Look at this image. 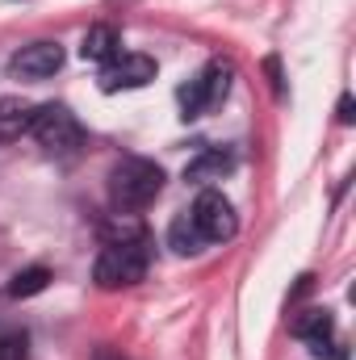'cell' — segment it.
I'll return each mask as SVG.
<instances>
[{
	"label": "cell",
	"mask_w": 356,
	"mask_h": 360,
	"mask_svg": "<svg viewBox=\"0 0 356 360\" xmlns=\"http://www.w3.org/2000/svg\"><path fill=\"white\" fill-rule=\"evenodd\" d=\"M160 193H164V168L155 160L130 155V160L113 164V172H109V201H113L117 214H139Z\"/></svg>",
	"instance_id": "6da1fadb"
},
{
	"label": "cell",
	"mask_w": 356,
	"mask_h": 360,
	"mask_svg": "<svg viewBox=\"0 0 356 360\" xmlns=\"http://www.w3.org/2000/svg\"><path fill=\"white\" fill-rule=\"evenodd\" d=\"M147 264H151V252H147V235H143V239H126V243H105L92 276L101 289H126L147 276Z\"/></svg>",
	"instance_id": "7a4b0ae2"
},
{
	"label": "cell",
	"mask_w": 356,
	"mask_h": 360,
	"mask_svg": "<svg viewBox=\"0 0 356 360\" xmlns=\"http://www.w3.org/2000/svg\"><path fill=\"white\" fill-rule=\"evenodd\" d=\"M30 134L51 151V155H72L76 147H80V122H76V113L68 109V105H42V109H34V117H30Z\"/></svg>",
	"instance_id": "3957f363"
},
{
	"label": "cell",
	"mask_w": 356,
	"mask_h": 360,
	"mask_svg": "<svg viewBox=\"0 0 356 360\" xmlns=\"http://www.w3.org/2000/svg\"><path fill=\"white\" fill-rule=\"evenodd\" d=\"M189 218H193V226H197L201 243H227V239H235V231H239L235 205H231L218 188H205V193L193 201Z\"/></svg>",
	"instance_id": "277c9868"
},
{
	"label": "cell",
	"mask_w": 356,
	"mask_h": 360,
	"mask_svg": "<svg viewBox=\"0 0 356 360\" xmlns=\"http://www.w3.org/2000/svg\"><path fill=\"white\" fill-rule=\"evenodd\" d=\"M231 89V68L227 63H210L201 76H193L184 89H180V109H184V117H197V113H205V109H214L222 96Z\"/></svg>",
	"instance_id": "5b68a950"
},
{
	"label": "cell",
	"mask_w": 356,
	"mask_h": 360,
	"mask_svg": "<svg viewBox=\"0 0 356 360\" xmlns=\"http://www.w3.org/2000/svg\"><path fill=\"white\" fill-rule=\"evenodd\" d=\"M160 63L151 55H117L101 68V92H126V89H147L155 80Z\"/></svg>",
	"instance_id": "8992f818"
},
{
	"label": "cell",
	"mask_w": 356,
	"mask_h": 360,
	"mask_svg": "<svg viewBox=\"0 0 356 360\" xmlns=\"http://www.w3.org/2000/svg\"><path fill=\"white\" fill-rule=\"evenodd\" d=\"M63 68V46L59 42H30L13 55V76L21 80H46Z\"/></svg>",
	"instance_id": "52a82bcc"
},
{
	"label": "cell",
	"mask_w": 356,
	"mask_h": 360,
	"mask_svg": "<svg viewBox=\"0 0 356 360\" xmlns=\"http://www.w3.org/2000/svg\"><path fill=\"white\" fill-rule=\"evenodd\" d=\"M293 335L306 340L314 356H323V352H327L331 360L344 356V352H336V340H331V335H336V319H331V310H302V314L293 319Z\"/></svg>",
	"instance_id": "ba28073f"
},
{
	"label": "cell",
	"mask_w": 356,
	"mask_h": 360,
	"mask_svg": "<svg viewBox=\"0 0 356 360\" xmlns=\"http://www.w3.org/2000/svg\"><path fill=\"white\" fill-rule=\"evenodd\" d=\"M231 168H235V155L222 151V147H210V151H201L197 160L184 164V180L189 184H210V180H222Z\"/></svg>",
	"instance_id": "9c48e42d"
},
{
	"label": "cell",
	"mask_w": 356,
	"mask_h": 360,
	"mask_svg": "<svg viewBox=\"0 0 356 360\" xmlns=\"http://www.w3.org/2000/svg\"><path fill=\"white\" fill-rule=\"evenodd\" d=\"M30 117H34V105L21 101V96H0V143H13L30 130Z\"/></svg>",
	"instance_id": "30bf717a"
},
{
	"label": "cell",
	"mask_w": 356,
	"mask_h": 360,
	"mask_svg": "<svg viewBox=\"0 0 356 360\" xmlns=\"http://www.w3.org/2000/svg\"><path fill=\"white\" fill-rule=\"evenodd\" d=\"M80 55L89 59V63H109V59H117L122 55V38H117V30L113 25H92L89 34H84V46H80Z\"/></svg>",
	"instance_id": "8fae6325"
},
{
	"label": "cell",
	"mask_w": 356,
	"mask_h": 360,
	"mask_svg": "<svg viewBox=\"0 0 356 360\" xmlns=\"http://www.w3.org/2000/svg\"><path fill=\"white\" fill-rule=\"evenodd\" d=\"M168 243H172V252H177V256H193V252H201V235H197V226H193V218H189V214H180L177 222H172Z\"/></svg>",
	"instance_id": "7c38bea8"
},
{
	"label": "cell",
	"mask_w": 356,
	"mask_h": 360,
	"mask_svg": "<svg viewBox=\"0 0 356 360\" xmlns=\"http://www.w3.org/2000/svg\"><path fill=\"white\" fill-rule=\"evenodd\" d=\"M51 285V269H42V264H34V269H21L13 276V285H8V293L13 297H34V293H42Z\"/></svg>",
	"instance_id": "4fadbf2b"
},
{
	"label": "cell",
	"mask_w": 356,
	"mask_h": 360,
	"mask_svg": "<svg viewBox=\"0 0 356 360\" xmlns=\"http://www.w3.org/2000/svg\"><path fill=\"white\" fill-rule=\"evenodd\" d=\"M0 360H30V340H25V331L0 335Z\"/></svg>",
	"instance_id": "5bb4252c"
},
{
	"label": "cell",
	"mask_w": 356,
	"mask_h": 360,
	"mask_svg": "<svg viewBox=\"0 0 356 360\" xmlns=\"http://www.w3.org/2000/svg\"><path fill=\"white\" fill-rule=\"evenodd\" d=\"M336 113H340V122H344V126H352V122H356V105H352V96H348V92L340 96V105H336Z\"/></svg>",
	"instance_id": "9a60e30c"
}]
</instances>
